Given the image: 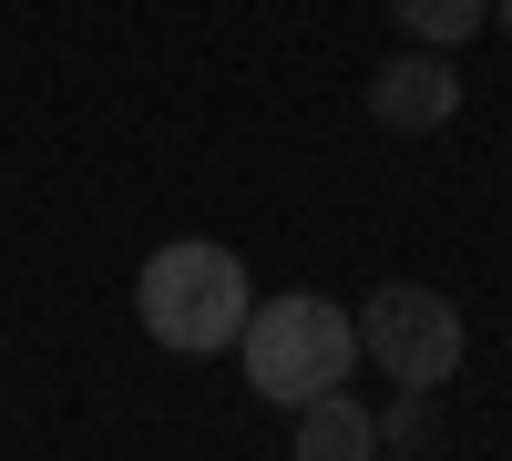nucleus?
<instances>
[{"label": "nucleus", "instance_id": "nucleus-1", "mask_svg": "<svg viewBox=\"0 0 512 461\" xmlns=\"http://www.w3.org/2000/svg\"><path fill=\"white\" fill-rule=\"evenodd\" d=\"M246 308H256V298H246V267L226 257L216 236H175V246H154V257L134 267V318H144L175 359L236 349Z\"/></svg>", "mask_w": 512, "mask_h": 461}, {"label": "nucleus", "instance_id": "nucleus-2", "mask_svg": "<svg viewBox=\"0 0 512 461\" xmlns=\"http://www.w3.org/2000/svg\"><path fill=\"white\" fill-rule=\"evenodd\" d=\"M246 390L256 400H277V410H297V400H318V390H349V369H359V318L338 308V298H267V308H246Z\"/></svg>", "mask_w": 512, "mask_h": 461}, {"label": "nucleus", "instance_id": "nucleus-3", "mask_svg": "<svg viewBox=\"0 0 512 461\" xmlns=\"http://www.w3.org/2000/svg\"><path fill=\"white\" fill-rule=\"evenodd\" d=\"M349 318H359V359H379L400 390H441L461 369V308L441 287L390 277V287H369V308H349Z\"/></svg>", "mask_w": 512, "mask_h": 461}, {"label": "nucleus", "instance_id": "nucleus-4", "mask_svg": "<svg viewBox=\"0 0 512 461\" xmlns=\"http://www.w3.org/2000/svg\"><path fill=\"white\" fill-rule=\"evenodd\" d=\"M451 103H461V72L431 52V41H420V52H390L369 72V123L379 134H441Z\"/></svg>", "mask_w": 512, "mask_h": 461}, {"label": "nucleus", "instance_id": "nucleus-5", "mask_svg": "<svg viewBox=\"0 0 512 461\" xmlns=\"http://www.w3.org/2000/svg\"><path fill=\"white\" fill-rule=\"evenodd\" d=\"M297 461H379V410H359L349 390L297 400Z\"/></svg>", "mask_w": 512, "mask_h": 461}, {"label": "nucleus", "instance_id": "nucleus-6", "mask_svg": "<svg viewBox=\"0 0 512 461\" xmlns=\"http://www.w3.org/2000/svg\"><path fill=\"white\" fill-rule=\"evenodd\" d=\"M390 11H400L410 41H431V52H451V41L492 31V0H390Z\"/></svg>", "mask_w": 512, "mask_h": 461}, {"label": "nucleus", "instance_id": "nucleus-7", "mask_svg": "<svg viewBox=\"0 0 512 461\" xmlns=\"http://www.w3.org/2000/svg\"><path fill=\"white\" fill-rule=\"evenodd\" d=\"M379 451H400V461L431 451V390H400L390 410H379Z\"/></svg>", "mask_w": 512, "mask_h": 461}, {"label": "nucleus", "instance_id": "nucleus-8", "mask_svg": "<svg viewBox=\"0 0 512 461\" xmlns=\"http://www.w3.org/2000/svg\"><path fill=\"white\" fill-rule=\"evenodd\" d=\"M492 31H512V0H492Z\"/></svg>", "mask_w": 512, "mask_h": 461}]
</instances>
